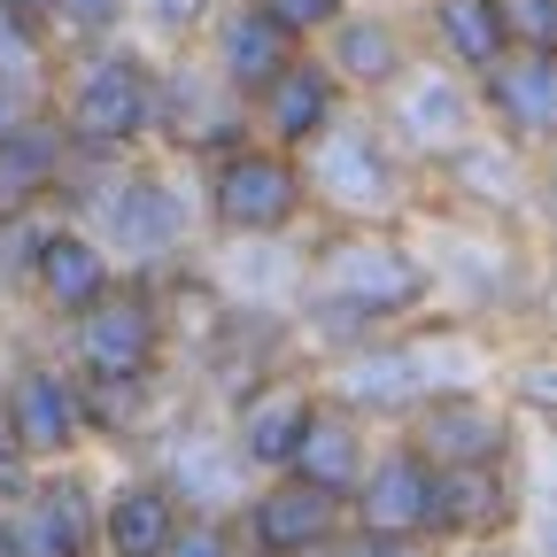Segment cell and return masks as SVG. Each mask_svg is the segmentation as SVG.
Listing matches in <instances>:
<instances>
[{"instance_id":"obj_1","label":"cell","mask_w":557,"mask_h":557,"mask_svg":"<svg viewBox=\"0 0 557 557\" xmlns=\"http://www.w3.org/2000/svg\"><path fill=\"white\" fill-rule=\"evenodd\" d=\"M156 94H148V70H139L132 54H101L86 70L78 101H70V132L94 139V148H116V139H132L139 124H148Z\"/></svg>"},{"instance_id":"obj_2","label":"cell","mask_w":557,"mask_h":557,"mask_svg":"<svg viewBox=\"0 0 557 557\" xmlns=\"http://www.w3.org/2000/svg\"><path fill=\"white\" fill-rule=\"evenodd\" d=\"M295 171L278 163V156H233L218 171V218L233 233H271V225H287L295 218Z\"/></svg>"},{"instance_id":"obj_3","label":"cell","mask_w":557,"mask_h":557,"mask_svg":"<svg viewBox=\"0 0 557 557\" xmlns=\"http://www.w3.org/2000/svg\"><path fill=\"white\" fill-rule=\"evenodd\" d=\"M78 348H86V364H94L101 380H132L139 364L156 357V310L139 302V295H101V302L86 310Z\"/></svg>"},{"instance_id":"obj_4","label":"cell","mask_w":557,"mask_h":557,"mask_svg":"<svg viewBox=\"0 0 557 557\" xmlns=\"http://www.w3.org/2000/svg\"><path fill=\"white\" fill-rule=\"evenodd\" d=\"M333 295L348 310H403L418 295V263L387 240H357V248L333 256Z\"/></svg>"},{"instance_id":"obj_5","label":"cell","mask_w":557,"mask_h":557,"mask_svg":"<svg viewBox=\"0 0 557 557\" xmlns=\"http://www.w3.org/2000/svg\"><path fill=\"white\" fill-rule=\"evenodd\" d=\"M70 426H78V395H70L54 372H24L16 395H9V442L47 457V449L70 442Z\"/></svg>"},{"instance_id":"obj_6","label":"cell","mask_w":557,"mask_h":557,"mask_svg":"<svg viewBox=\"0 0 557 557\" xmlns=\"http://www.w3.org/2000/svg\"><path fill=\"white\" fill-rule=\"evenodd\" d=\"M364 519L380 534H410V527H426L434 519V472L418 465V457H387L364 487Z\"/></svg>"},{"instance_id":"obj_7","label":"cell","mask_w":557,"mask_h":557,"mask_svg":"<svg viewBox=\"0 0 557 557\" xmlns=\"http://www.w3.org/2000/svg\"><path fill=\"white\" fill-rule=\"evenodd\" d=\"M325 527H333V496H318V487H271V496L256 504V542L271 549V557H295V549H310V542H325Z\"/></svg>"},{"instance_id":"obj_8","label":"cell","mask_w":557,"mask_h":557,"mask_svg":"<svg viewBox=\"0 0 557 557\" xmlns=\"http://www.w3.org/2000/svg\"><path fill=\"white\" fill-rule=\"evenodd\" d=\"M39 287H47L62 310H94V302H101V287H109V263H101V248H94V240L54 233V240H39Z\"/></svg>"},{"instance_id":"obj_9","label":"cell","mask_w":557,"mask_h":557,"mask_svg":"<svg viewBox=\"0 0 557 557\" xmlns=\"http://www.w3.org/2000/svg\"><path fill=\"white\" fill-rule=\"evenodd\" d=\"M171 534H178V519H171L163 487H124V496L109 504V549L116 557H163Z\"/></svg>"},{"instance_id":"obj_10","label":"cell","mask_w":557,"mask_h":557,"mask_svg":"<svg viewBox=\"0 0 557 557\" xmlns=\"http://www.w3.org/2000/svg\"><path fill=\"white\" fill-rule=\"evenodd\" d=\"M318 178H325L333 201H387V163L364 132H333L318 148Z\"/></svg>"},{"instance_id":"obj_11","label":"cell","mask_w":557,"mask_h":557,"mask_svg":"<svg viewBox=\"0 0 557 557\" xmlns=\"http://www.w3.org/2000/svg\"><path fill=\"white\" fill-rule=\"evenodd\" d=\"M496 442H504V426L487 418L480 403H434V418H426V449L442 457V465H487L496 457Z\"/></svg>"},{"instance_id":"obj_12","label":"cell","mask_w":557,"mask_h":557,"mask_svg":"<svg viewBox=\"0 0 557 557\" xmlns=\"http://www.w3.org/2000/svg\"><path fill=\"white\" fill-rule=\"evenodd\" d=\"M295 465H302V487H318V496H341L348 480H357V434H348V418H318L295 442Z\"/></svg>"},{"instance_id":"obj_13","label":"cell","mask_w":557,"mask_h":557,"mask_svg":"<svg viewBox=\"0 0 557 557\" xmlns=\"http://www.w3.org/2000/svg\"><path fill=\"white\" fill-rule=\"evenodd\" d=\"M101 218H109V233L124 240V248H163L171 233H178V201L163 194V186H116L109 201H101Z\"/></svg>"},{"instance_id":"obj_14","label":"cell","mask_w":557,"mask_h":557,"mask_svg":"<svg viewBox=\"0 0 557 557\" xmlns=\"http://www.w3.org/2000/svg\"><path fill=\"white\" fill-rule=\"evenodd\" d=\"M302 426H310V395H302V387L256 395V403H248V457H256V465H287L295 442H302Z\"/></svg>"},{"instance_id":"obj_15","label":"cell","mask_w":557,"mask_h":557,"mask_svg":"<svg viewBox=\"0 0 557 557\" xmlns=\"http://www.w3.org/2000/svg\"><path fill=\"white\" fill-rule=\"evenodd\" d=\"M218 54H225V78H233V86H271L278 70H287V39H278L256 9H240V16L225 24Z\"/></svg>"},{"instance_id":"obj_16","label":"cell","mask_w":557,"mask_h":557,"mask_svg":"<svg viewBox=\"0 0 557 557\" xmlns=\"http://www.w3.org/2000/svg\"><path fill=\"white\" fill-rule=\"evenodd\" d=\"M325 109H333V86H325V70H310V62H287L271 78V132L278 139H310L318 124H325Z\"/></svg>"},{"instance_id":"obj_17","label":"cell","mask_w":557,"mask_h":557,"mask_svg":"<svg viewBox=\"0 0 557 557\" xmlns=\"http://www.w3.org/2000/svg\"><path fill=\"white\" fill-rule=\"evenodd\" d=\"M496 109H504L519 132H542V124L557 116V70H549V54L496 62Z\"/></svg>"},{"instance_id":"obj_18","label":"cell","mask_w":557,"mask_h":557,"mask_svg":"<svg viewBox=\"0 0 557 557\" xmlns=\"http://www.w3.org/2000/svg\"><path fill=\"white\" fill-rule=\"evenodd\" d=\"M434 519H449V527H487V519H504V487L487 480L480 465H465V472L434 480Z\"/></svg>"},{"instance_id":"obj_19","label":"cell","mask_w":557,"mask_h":557,"mask_svg":"<svg viewBox=\"0 0 557 557\" xmlns=\"http://www.w3.org/2000/svg\"><path fill=\"white\" fill-rule=\"evenodd\" d=\"M434 16L449 32V47L465 62H496L504 54V24H496V0H434Z\"/></svg>"},{"instance_id":"obj_20","label":"cell","mask_w":557,"mask_h":557,"mask_svg":"<svg viewBox=\"0 0 557 557\" xmlns=\"http://www.w3.org/2000/svg\"><path fill=\"white\" fill-rule=\"evenodd\" d=\"M54 163V132H9L0 139V201H24Z\"/></svg>"},{"instance_id":"obj_21","label":"cell","mask_w":557,"mask_h":557,"mask_svg":"<svg viewBox=\"0 0 557 557\" xmlns=\"http://www.w3.org/2000/svg\"><path fill=\"white\" fill-rule=\"evenodd\" d=\"M32 519H39V534H47L62 557L86 549V496H78V487H47V496L32 504Z\"/></svg>"},{"instance_id":"obj_22","label":"cell","mask_w":557,"mask_h":557,"mask_svg":"<svg viewBox=\"0 0 557 557\" xmlns=\"http://www.w3.org/2000/svg\"><path fill=\"white\" fill-rule=\"evenodd\" d=\"M403 116H410V132H426V139H442V132H457L465 124V101H457V86H410V101H403Z\"/></svg>"},{"instance_id":"obj_23","label":"cell","mask_w":557,"mask_h":557,"mask_svg":"<svg viewBox=\"0 0 557 557\" xmlns=\"http://www.w3.org/2000/svg\"><path fill=\"white\" fill-rule=\"evenodd\" d=\"M341 62L357 70V78H387V70H395V39L380 24H348L341 32Z\"/></svg>"},{"instance_id":"obj_24","label":"cell","mask_w":557,"mask_h":557,"mask_svg":"<svg viewBox=\"0 0 557 557\" xmlns=\"http://www.w3.org/2000/svg\"><path fill=\"white\" fill-rule=\"evenodd\" d=\"M348 395H357V403H403L410 395V364L403 357H372V364L348 372Z\"/></svg>"},{"instance_id":"obj_25","label":"cell","mask_w":557,"mask_h":557,"mask_svg":"<svg viewBox=\"0 0 557 557\" xmlns=\"http://www.w3.org/2000/svg\"><path fill=\"white\" fill-rule=\"evenodd\" d=\"M496 24H504V39H527L542 54L549 32H557V9H549V0H496Z\"/></svg>"},{"instance_id":"obj_26","label":"cell","mask_w":557,"mask_h":557,"mask_svg":"<svg viewBox=\"0 0 557 557\" xmlns=\"http://www.w3.org/2000/svg\"><path fill=\"white\" fill-rule=\"evenodd\" d=\"M333 9H341V0H263V24L278 32V39H295V32H310V24H333Z\"/></svg>"},{"instance_id":"obj_27","label":"cell","mask_w":557,"mask_h":557,"mask_svg":"<svg viewBox=\"0 0 557 557\" xmlns=\"http://www.w3.org/2000/svg\"><path fill=\"white\" fill-rule=\"evenodd\" d=\"M54 9H62V24L101 32V24H116V9H124V0H54Z\"/></svg>"},{"instance_id":"obj_28","label":"cell","mask_w":557,"mask_h":557,"mask_svg":"<svg viewBox=\"0 0 557 557\" xmlns=\"http://www.w3.org/2000/svg\"><path fill=\"white\" fill-rule=\"evenodd\" d=\"M0 542H9V557H62V549H54V542L39 534V519H32V511H24V519H16L9 534H0Z\"/></svg>"},{"instance_id":"obj_29","label":"cell","mask_w":557,"mask_h":557,"mask_svg":"<svg viewBox=\"0 0 557 557\" xmlns=\"http://www.w3.org/2000/svg\"><path fill=\"white\" fill-rule=\"evenodd\" d=\"M163 557H225V534L218 527H186V534H171Z\"/></svg>"},{"instance_id":"obj_30","label":"cell","mask_w":557,"mask_h":557,"mask_svg":"<svg viewBox=\"0 0 557 557\" xmlns=\"http://www.w3.org/2000/svg\"><path fill=\"white\" fill-rule=\"evenodd\" d=\"M0 62H32V39L16 24V9H0Z\"/></svg>"},{"instance_id":"obj_31","label":"cell","mask_w":557,"mask_h":557,"mask_svg":"<svg viewBox=\"0 0 557 557\" xmlns=\"http://www.w3.org/2000/svg\"><path fill=\"white\" fill-rule=\"evenodd\" d=\"M156 16H163V24H186V16H194V0H156Z\"/></svg>"},{"instance_id":"obj_32","label":"cell","mask_w":557,"mask_h":557,"mask_svg":"<svg viewBox=\"0 0 557 557\" xmlns=\"http://www.w3.org/2000/svg\"><path fill=\"white\" fill-rule=\"evenodd\" d=\"M16 472V442H9V426H0V480Z\"/></svg>"},{"instance_id":"obj_33","label":"cell","mask_w":557,"mask_h":557,"mask_svg":"<svg viewBox=\"0 0 557 557\" xmlns=\"http://www.w3.org/2000/svg\"><path fill=\"white\" fill-rule=\"evenodd\" d=\"M357 557H410V549H403V542H364Z\"/></svg>"},{"instance_id":"obj_34","label":"cell","mask_w":557,"mask_h":557,"mask_svg":"<svg viewBox=\"0 0 557 557\" xmlns=\"http://www.w3.org/2000/svg\"><path fill=\"white\" fill-rule=\"evenodd\" d=\"M9 132H16V101H9V94H0V139H9Z\"/></svg>"},{"instance_id":"obj_35","label":"cell","mask_w":557,"mask_h":557,"mask_svg":"<svg viewBox=\"0 0 557 557\" xmlns=\"http://www.w3.org/2000/svg\"><path fill=\"white\" fill-rule=\"evenodd\" d=\"M9 9H16V16H24V9H47V0H9Z\"/></svg>"}]
</instances>
